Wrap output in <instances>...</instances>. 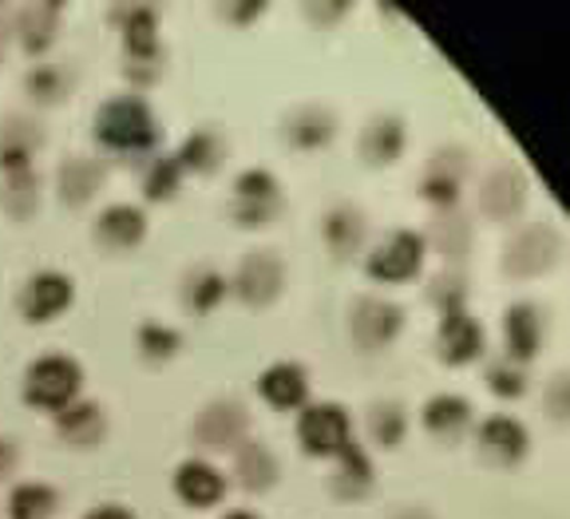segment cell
Returning a JSON list of instances; mask_svg holds the SVG:
<instances>
[{"instance_id": "cell-47", "label": "cell", "mask_w": 570, "mask_h": 519, "mask_svg": "<svg viewBox=\"0 0 570 519\" xmlns=\"http://www.w3.org/2000/svg\"><path fill=\"white\" fill-rule=\"evenodd\" d=\"M0 48H4V32H0Z\"/></svg>"}, {"instance_id": "cell-9", "label": "cell", "mask_w": 570, "mask_h": 519, "mask_svg": "<svg viewBox=\"0 0 570 519\" xmlns=\"http://www.w3.org/2000/svg\"><path fill=\"white\" fill-rule=\"evenodd\" d=\"M234 286H238L242 302H249V305L274 302L277 290H282V262H277L274 254H249V258L242 262Z\"/></svg>"}, {"instance_id": "cell-16", "label": "cell", "mask_w": 570, "mask_h": 519, "mask_svg": "<svg viewBox=\"0 0 570 519\" xmlns=\"http://www.w3.org/2000/svg\"><path fill=\"white\" fill-rule=\"evenodd\" d=\"M333 131H337V124H333V116L325 108H302L285 119V139H289L294 147H302V151H313V147L330 144Z\"/></svg>"}, {"instance_id": "cell-36", "label": "cell", "mask_w": 570, "mask_h": 519, "mask_svg": "<svg viewBox=\"0 0 570 519\" xmlns=\"http://www.w3.org/2000/svg\"><path fill=\"white\" fill-rule=\"evenodd\" d=\"M341 480V496H348V492H365V483H368V464H365V457L356 452L353 444L345 448V472L337 476Z\"/></svg>"}, {"instance_id": "cell-13", "label": "cell", "mask_w": 570, "mask_h": 519, "mask_svg": "<svg viewBox=\"0 0 570 519\" xmlns=\"http://www.w3.org/2000/svg\"><path fill=\"white\" fill-rule=\"evenodd\" d=\"M104 187V163L88 159V155H76L60 167V198L71 206L88 203L96 190Z\"/></svg>"}, {"instance_id": "cell-6", "label": "cell", "mask_w": 570, "mask_h": 519, "mask_svg": "<svg viewBox=\"0 0 570 519\" xmlns=\"http://www.w3.org/2000/svg\"><path fill=\"white\" fill-rule=\"evenodd\" d=\"M353 337L361 350H381L389 345L396 333H401V310L392 302H376V297H365V302L353 305Z\"/></svg>"}, {"instance_id": "cell-30", "label": "cell", "mask_w": 570, "mask_h": 519, "mask_svg": "<svg viewBox=\"0 0 570 519\" xmlns=\"http://www.w3.org/2000/svg\"><path fill=\"white\" fill-rule=\"evenodd\" d=\"M9 511H12V519H48V511H52V492L40 488V483H24V488L12 492Z\"/></svg>"}, {"instance_id": "cell-39", "label": "cell", "mask_w": 570, "mask_h": 519, "mask_svg": "<svg viewBox=\"0 0 570 519\" xmlns=\"http://www.w3.org/2000/svg\"><path fill=\"white\" fill-rule=\"evenodd\" d=\"M348 9H353V0H305V12H309L313 25H337Z\"/></svg>"}, {"instance_id": "cell-10", "label": "cell", "mask_w": 570, "mask_h": 519, "mask_svg": "<svg viewBox=\"0 0 570 519\" xmlns=\"http://www.w3.org/2000/svg\"><path fill=\"white\" fill-rule=\"evenodd\" d=\"M523 195H527L523 175L511 167H499V170H491L488 183L480 187V206L491 218H511L519 206H523Z\"/></svg>"}, {"instance_id": "cell-25", "label": "cell", "mask_w": 570, "mask_h": 519, "mask_svg": "<svg viewBox=\"0 0 570 519\" xmlns=\"http://www.w3.org/2000/svg\"><path fill=\"white\" fill-rule=\"evenodd\" d=\"M223 155H226V144L218 139V135H214V131H195V135L187 139V144H183V151H178L175 159L183 163V167L214 170Z\"/></svg>"}, {"instance_id": "cell-40", "label": "cell", "mask_w": 570, "mask_h": 519, "mask_svg": "<svg viewBox=\"0 0 570 519\" xmlns=\"http://www.w3.org/2000/svg\"><path fill=\"white\" fill-rule=\"evenodd\" d=\"M139 341H142V350L151 353V358H167L170 350H175V333L170 330H159V325H147V330L139 333Z\"/></svg>"}, {"instance_id": "cell-37", "label": "cell", "mask_w": 570, "mask_h": 519, "mask_svg": "<svg viewBox=\"0 0 570 519\" xmlns=\"http://www.w3.org/2000/svg\"><path fill=\"white\" fill-rule=\"evenodd\" d=\"M269 0H218V17L230 20V25H249V20H258L266 12Z\"/></svg>"}, {"instance_id": "cell-29", "label": "cell", "mask_w": 570, "mask_h": 519, "mask_svg": "<svg viewBox=\"0 0 570 519\" xmlns=\"http://www.w3.org/2000/svg\"><path fill=\"white\" fill-rule=\"evenodd\" d=\"M424 421L432 432H460L468 424V404L460 396H436V401L424 409Z\"/></svg>"}, {"instance_id": "cell-31", "label": "cell", "mask_w": 570, "mask_h": 519, "mask_svg": "<svg viewBox=\"0 0 570 519\" xmlns=\"http://www.w3.org/2000/svg\"><path fill=\"white\" fill-rule=\"evenodd\" d=\"M183 179V163L175 155H159L147 170V198H170Z\"/></svg>"}, {"instance_id": "cell-18", "label": "cell", "mask_w": 570, "mask_h": 519, "mask_svg": "<svg viewBox=\"0 0 570 519\" xmlns=\"http://www.w3.org/2000/svg\"><path fill=\"white\" fill-rule=\"evenodd\" d=\"M175 488H178V496H183L187 503H195V508H206V503H214L218 496H223V476L214 472L210 464H203V460H190V464L178 468Z\"/></svg>"}, {"instance_id": "cell-46", "label": "cell", "mask_w": 570, "mask_h": 519, "mask_svg": "<svg viewBox=\"0 0 570 519\" xmlns=\"http://www.w3.org/2000/svg\"><path fill=\"white\" fill-rule=\"evenodd\" d=\"M401 519H428V516H420V511H409V516H401Z\"/></svg>"}, {"instance_id": "cell-19", "label": "cell", "mask_w": 570, "mask_h": 519, "mask_svg": "<svg viewBox=\"0 0 570 519\" xmlns=\"http://www.w3.org/2000/svg\"><path fill=\"white\" fill-rule=\"evenodd\" d=\"M460 179H463V155L436 151L424 175V198H432V203H452L455 190H460Z\"/></svg>"}, {"instance_id": "cell-38", "label": "cell", "mask_w": 570, "mask_h": 519, "mask_svg": "<svg viewBox=\"0 0 570 519\" xmlns=\"http://www.w3.org/2000/svg\"><path fill=\"white\" fill-rule=\"evenodd\" d=\"M401 432H404V421H401V412L392 409H376L373 412V437L381 440V444H396L401 440Z\"/></svg>"}, {"instance_id": "cell-17", "label": "cell", "mask_w": 570, "mask_h": 519, "mask_svg": "<svg viewBox=\"0 0 570 519\" xmlns=\"http://www.w3.org/2000/svg\"><path fill=\"white\" fill-rule=\"evenodd\" d=\"M361 151L368 163H392L404 151V124L396 116H376L361 135Z\"/></svg>"}, {"instance_id": "cell-41", "label": "cell", "mask_w": 570, "mask_h": 519, "mask_svg": "<svg viewBox=\"0 0 570 519\" xmlns=\"http://www.w3.org/2000/svg\"><path fill=\"white\" fill-rule=\"evenodd\" d=\"M488 381H491V389H495L499 396H515L519 389H523V376H519L515 369H508V365H495V369H491Z\"/></svg>"}, {"instance_id": "cell-14", "label": "cell", "mask_w": 570, "mask_h": 519, "mask_svg": "<svg viewBox=\"0 0 570 519\" xmlns=\"http://www.w3.org/2000/svg\"><path fill=\"white\" fill-rule=\"evenodd\" d=\"M480 350H483V330L472 317H463L460 310H452L444 317V325H440V353L460 365V361H472Z\"/></svg>"}, {"instance_id": "cell-4", "label": "cell", "mask_w": 570, "mask_h": 519, "mask_svg": "<svg viewBox=\"0 0 570 519\" xmlns=\"http://www.w3.org/2000/svg\"><path fill=\"white\" fill-rule=\"evenodd\" d=\"M420 262H424V238L412 231H401L368 258V274L381 282H409L420 270Z\"/></svg>"}, {"instance_id": "cell-22", "label": "cell", "mask_w": 570, "mask_h": 519, "mask_svg": "<svg viewBox=\"0 0 570 519\" xmlns=\"http://www.w3.org/2000/svg\"><path fill=\"white\" fill-rule=\"evenodd\" d=\"M17 32H20V45H24L28 52H45V48L52 45V37H56V12L32 0V4L20 12Z\"/></svg>"}, {"instance_id": "cell-48", "label": "cell", "mask_w": 570, "mask_h": 519, "mask_svg": "<svg viewBox=\"0 0 570 519\" xmlns=\"http://www.w3.org/2000/svg\"><path fill=\"white\" fill-rule=\"evenodd\" d=\"M0 4H4V0H0Z\"/></svg>"}, {"instance_id": "cell-35", "label": "cell", "mask_w": 570, "mask_h": 519, "mask_svg": "<svg viewBox=\"0 0 570 519\" xmlns=\"http://www.w3.org/2000/svg\"><path fill=\"white\" fill-rule=\"evenodd\" d=\"M4 203H9V210H17V215H28L36 206V175L32 170H9V190H4Z\"/></svg>"}, {"instance_id": "cell-24", "label": "cell", "mask_w": 570, "mask_h": 519, "mask_svg": "<svg viewBox=\"0 0 570 519\" xmlns=\"http://www.w3.org/2000/svg\"><path fill=\"white\" fill-rule=\"evenodd\" d=\"M539 333H543V325H539V314H534L531 305L508 310V350L515 358H531L534 345H539Z\"/></svg>"}, {"instance_id": "cell-26", "label": "cell", "mask_w": 570, "mask_h": 519, "mask_svg": "<svg viewBox=\"0 0 570 519\" xmlns=\"http://www.w3.org/2000/svg\"><path fill=\"white\" fill-rule=\"evenodd\" d=\"M28 96L40 99V104H56V99H63V91L71 88V76L63 72V68H56V63H40V68H32L28 72Z\"/></svg>"}, {"instance_id": "cell-28", "label": "cell", "mask_w": 570, "mask_h": 519, "mask_svg": "<svg viewBox=\"0 0 570 519\" xmlns=\"http://www.w3.org/2000/svg\"><path fill=\"white\" fill-rule=\"evenodd\" d=\"M238 476L246 480V488H269L277 476L274 468V457H269L262 444H249L242 448V457H238Z\"/></svg>"}, {"instance_id": "cell-23", "label": "cell", "mask_w": 570, "mask_h": 519, "mask_svg": "<svg viewBox=\"0 0 570 519\" xmlns=\"http://www.w3.org/2000/svg\"><path fill=\"white\" fill-rule=\"evenodd\" d=\"M483 448H491L499 460H519L527 448V437L511 417H491V421L483 424Z\"/></svg>"}, {"instance_id": "cell-1", "label": "cell", "mask_w": 570, "mask_h": 519, "mask_svg": "<svg viewBox=\"0 0 570 519\" xmlns=\"http://www.w3.org/2000/svg\"><path fill=\"white\" fill-rule=\"evenodd\" d=\"M96 139L111 151H147L159 139V127L147 108V99L139 96H119L107 99L96 116Z\"/></svg>"}, {"instance_id": "cell-43", "label": "cell", "mask_w": 570, "mask_h": 519, "mask_svg": "<svg viewBox=\"0 0 570 519\" xmlns=\"http://www.w3.org/2000/svg\"><path fill=\"white\" fill-rule=\"evenodd\" d=\"M88 519H131V511H124V508H99V511H91Z\"/></svg>"}, {"instance_id": "cell-20", "label": "cell", "mask_w": 570, "mask_h": 519, "mask_svg": "<svg viewBox=\"0 0 570 519\" xmlns=\"http://www.w3.org/2000/svg\"><path fill=\"white\" fill-rule=\"evenodd\" d=\"M305 373L297 365H274L266 376H262V396L277 409H294V404L305 401Z\"/></svg>"}, {"instance_id": "cell-2", "label": "cell", "mask_w": 570, "mask_h": 519, "mask_svg": "<svg viewBox=\"0 0 570 519\" xmlns=\"http://www.w3.org/2000/svg\"><path fill=\"white\" fill-rule=\"evenodd\" d=\"M80 389V365L68 358H45L28 369L24 396L32 404H45V409H60L71 401V393Z\"/></svg>"}, {"instance_id": "cell-45", "label": "cell", "mask_w": 570, "mask_h": 519, "mask_svg": "<svg viewBox=\"0 0 570 519\" xmlns=\"http://www.w3.org/2000/svg\"><path fill=\"white\" fill-rule=\"evenodd\" d=\"M226 519H254V516H246V511H234V516H226Z\"/></svg>"}, {"instance_id": "cell-11", "label": "cell", "mask_w": 570, "mask_h": 519, "mask_svg": "<svg viewBox=\"0 0 570 519\" xmlns=\"http://www.w3.org/2000/svg\"><path fill=\"white\" fill-rule=\"evenodd\" d=\"M147 234V218H142L139 206H107L104 215H99L96 223V238L104 242V246H116V251H127V246H135V242Z\"/></svg>"}, {"instance_id": "cell-3", "label": "cell", "mask_w": 570, "mask_h": 519, "mask_svg": "<svg viewBox=\"0 0 570 519\" xmlns=\"http://www.w3.org/2000/svg\"><path fill=\"white\" fill-rule=\"evenodd\" d=\"M277 206H282V195H277V179L269 170H242L238 183H234V218L246 226L254 223H269Z\"/></svg>"}, {"instance_id": "cell-42", "label": "cell", "mask_w": 570, "mask_h": 519, "mask_svg": "<svg viewBox=\"0 0 570 519\" xmlns=\"http://www.w3.org/2000/svg\"><path fill=\"white\" fill-rule=\"evenodd\" d=\"M12 464H17V452H12V444H9V440H0V476L9 472Z\"/></svg>"}, {"instance_id": "cell-7", "label": "cell", "mask_w": 570, "mask_h": 519, "mask_svg": "<svg viewBox=\"0 0 570 519\" xmlns=\"http://www.w3.org/2000/svg\"><path fill=\"white\" fill-rule=\"evenodd\" d=\"M71 305V282L63 274H36L20 294V310L28 322H52Z\"/></svg>"}, {"instance_id": "cell-15", "label": "cell", "mask_w": 570, "mask_h": 519, "mask_svg": "<svg viewBox=\"0 0 570 519\" xmlns=\"http://www.w3.org/2000/svg\"><path fill=\"white\" fill-rule=\"evenodd\" d=\"M242 429H246V412H242L238 404H210L195 424L198 440L210 448L234 444V440L242 437Z\"/></svg>"}, {"instance_id": "cell-27", "label": "cell", "mask_w": 570, "mask_h": 519, "mask_svg": "<svg viewBox=\"0 0 570 519\" xmlns=\"http://www.w3.org/2000/svg\"><path fill=\"white\" fill-rule=\"evenodd\" d=\"M60 432L76 444H91L104 432V417H99L96 404H80V409H68L60 417Z\"/></svg>"}, {"instance_id": "cell-34", "label": "cell", "mask_w": 570, "mask_h": 519, "mask_svg": "<svg viewBox=\"0 0 570 519\" xmlns=\"http://www.w3.org/2000/svg\"><path fill=\"white\" fill-rule=\"evenodd\" d=\"M432 238H436V246L444 254H463L468 251L472 231H468V223H463L460 215H444V218H436V226H432Z\"/></svg>"}, {"instance_id": "cell-21", "label": "cell", "mask_w": 570, "mask_h": 519, "mask_svg": "<svg viewBox=\"0 0 570 519\" xmlns=\"http://www.w3.org/2000/svg\"><path fill=\"white\" fill-rule=\"evenodd\" d=\"M361 238H365V223H361V215H356L353 206H337L330 218H325V242H330L333 254H353L356 246H361Z\"/></svg>"}, {"instance_id": "cell-33", "label": "cell", "mask_w": 570, "mask_h": 519, "mask_svg": "<svg viewBox=\"0 0 570 519\" xmlns=\"http://www.w3.org/2000/svg\"><path fill=\"white\" fill-rule=\"evenodd\" d=\"M226 294V282L214 274V270H198V274H190L187 282V302L195 305V310H210L218 297Z\"/></svg>"}, {"instance_id": "cell-32", "label": "cell", "mask_w": 570, "mask_h": 519, "mask_svg": "<svg viewBox=\"0 0 570 519\" xmlns=\"http://www.w3.org/2000/svg\"><path fill=\"white\" fill-rule=\"evenodd\" d=\"M159 4L163 0H116L111 25H116L119 32H127V28H135V25H155V20H159Z\"/></svg>"}, {"instance_id": "cell-5", "label": "cell", "mask_w": 570, "mask_h": 519, "mask_svg": "<svg viewBox=\"0 0 570 519\" xmlns=\"http://www.w3.org/2000/svg\"><path fill=\"white\" fill-rule=\"evenodd\" d=\"M302 444L317 457H333L348 448V417L337 404H317L302 417Z\"/></svg>"}, {"instance_id": "cell-8", "label": "cell", "mask_w": 570, "mask_h": 519, "mask_svg": "<svg viewBox=\"0 0 570 519\" xmlns=\"http://www.w3.org/2000/svg\"><path fill=\"white\" fill-rule=\"evenodd\" d=\"M559 254V234L551 226H527L508 246V270L511 274H539Z\"/></svg>"}, {"instance_id": "cell-12", "label": "cell", "mask_w": 570, "mask_h": 519, "mask_svg": "<svg viewBox=\"0 0 570 519\" xmlns=\"http://www.w3.org/2000/svg\"><path fill=\"white\" fill-rule=\"evenodd\" d=\"M40 144H45V135H40L36 124H28V119H9V124H0V167L24 170Z\"/></svg>"}, {"instance_id": "cell-44", "label": "cell", "mask_w": 570, "mask_h": 519, "mask_svg": "<svg viewBox=\"0 0 570 519\" xmlns=\"http://www.w3.org/2000/svg\"><path fill=\"white\" fill-rule=\"evenodd\" d=\"M36 4H45V9H52V12H56V9L63 4V0H36Z\"/></svg>"}]
</instances>
